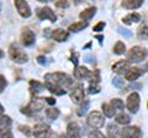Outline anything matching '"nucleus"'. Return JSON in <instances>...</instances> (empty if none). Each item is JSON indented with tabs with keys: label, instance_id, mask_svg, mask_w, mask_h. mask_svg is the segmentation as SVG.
<instances>
[{
	"label": "nucleus",
	"instance_id": "obj_1",
	"mask_svg": "<svg viewBox=\"0 0 148 138\" xmlns=\"http://www.w3.org/2000/svg\"><path fill=\"white\" fill-rule=\"evenodd\" d=\"M45 85L66 90L73 85V80L71 77L64 74V73H48L45 75Z\"/></svg>",
	"mask_w": 148,
	"mask_h": 138
},
{
	"label": "nucleus",
	"instance_id": "obj_2",
	"mask_svg": "<svg viewBox=\"0 0 148 138\" xmlns=\"http://www.w3.org/2000/svg\"><path fill=\"white\" fill-rule=\"evenodd\" d=\"M148 56V51L141 46H135L127 52V61L130 63H140L143 62Z\"/></svg>",
	"mask_w": 148,
	"mask_h": 138
},
{
	"label": "nucleus",
	"instance_id": "obj_3",
	"mask_svg": "<svg viewBox=\"0 0 148 138\" xmlns=\"http://www.w3.org/2000/svg\"><path fill=\"white\" fill-rule=\"evenodd\" d=\"M9 54H10V58L12 59L15 63H26L29 57L27 54L22 51L16 43L10 44V48H9Z\"/></svg>",
	"mask_w": 148,
	"mask_h": 138
},
{
	"label": "nucleus",
	"instance_id": "obj_4",
	"mask_svg": "<svg viewBox=\"0 0 148 138\" xmlns=\"http://www.w3.org/2000/svg\"><path fill=\"white\" fill-rule=\"evenodd\" d=\"M86 122L88 125L92 128H101L104 127L105 125V118L104 116L98 111H92L88 115V118H86Z\"/></svg>",
	"mask_w": 148,
	"mask_h": 138
},
{
	"label": "nucleus",
	"instance_id": "obj_5",
	"mask_svg": "<svg viewBox=\"0 0 148 138\" xmlns=\"http://www.w3.org/2000/svg\"><path fill=\"white\" fill-rule=\"evenodd\" d=\"M121 138H142V131L137 126L123 127L120 132Z\"/></svg>",
	"mask_w": 148,
	"mask_h": 138
},
{
	"label": "nucleus",
	"instance_id": "obj_6",
	"mask_svg": "<svg viewBox=\"0 0 148 138\" xmlns=\"http://www.w3.org/2000/svg\"><path fill=\"white\" fill-rule=\"evenodd\" d=\"M36 14L37 16H38L40 20H49L51 22H56L57 21V16H56V14L52 11V9L51 8H38L36 10Z\"/></svg>",
	"mask_w": 148,
	"mask_h": 138
},
{
	"label": "nucleus",
	"instance_id": "obj_7",
	"mask_svg": "<svg viewBox=\"0 0 148 138\" xmlns=\"http://www.w3.org/2000/svg\"><path fill=\"white\" fill-rule=\"evenodd\" d=\"M34 135L36 138H49L52 135V131L45 123H37L34 128Z\"/></svg>",
	"mask_w": 148,
	"mask_h": 138
},
{
	"label": "nucleus",
	"instance_id": "obj_8",
	"mask_svg": "<svg viewBox=\"0 0 148 138\" xmlns=\"http://www.w3.org/2000/svg\"><path fill=\"white\" fill-rule=\"evenodd\" d=\"M71 99L74 104H83L85 101V91L83 89L82 85H77L75 88L72 90Z\"/></svg>",
	"mask_w": 148,
	"mask_h": 138
},
{
	"label": "nucleus",
	"instance_id": "obj_9",
	"mask_svg": "<svg viewBox=\"0 0 148 138\" xmlns=\"http://www.w3.org/2000/svg\"><path fill=\"white\" fill-rule=\"evenodd\" d=\"M127 109L130 110V112L137 113L138 109H140V95L137 93H132L128 95L127 98Z\"/></svg>",
	"mask_w": 148,
	"mask_h": 138
},
{
	"label": "nucleus",
	"instance_id": "obj_10",
	"mask_svg": "<svg viewBox=\"0 0 148 138\" xmlns=\"http://www.w3.org/2000/svg\"><path fill=\"white\" fill-rule=\"evenodd\" d=\"M15 6L17 9L18 14L22 17H30L31 16V9L29 6V4L24 0H15Z\"/></svg>",
	"mask_w": 148,
	"mask_h": 138
},
{
	"label": "nucleus",
	"instance_id": "obj_11",
	"mask_svg": "<svg viewBox=\"0 0 148 138\" xmlns=\"http://www.w3.org/2000/svg\"><path fill=\"white\" fill-rule=\"evenodd\" d=\"M21 42L24 46H31L35 43V33L27 27L21 32Z\"/></svg>",
	"mask_w": 148,
	"mask_h": 138
},
{
	"label": "nucleus",
	"instance_id": "obj_12",
	"mask_svg": "<svg viewBox=\"0 0 148 138\" xmlns=\"http://www.w3.org/2000/svg\"><path fill=\"white\" fill-rule=\"evenodd\" d=\"M130 69H131V66H130L128 61H119L112 66V70L117 73V74H121V73L126 74V72L130 70Z\"/></svg>",
	"mask_w": 148,
	"mask_h": 138
},
{
	"label": "nucleus",
	"instance_id": "obj_13",
	"mask_svg": "<svg viewBox=\"0 0 148 138\" xmlns=\"http://www.w3.org/2000/svg\"><path fill=\"white\" fill-rule=\"evenodd\" d=\"M67 137L68 138H82L80 128L75 122H71L67 127Z\"/></svg>",
	"mask_w": 148,
	"mask_h": 138
},
{
	"label": "nucleus",
	"instance_id": "obj_14",
	"mask_svg": "<svg viewBox=\"0 0 148 138\" xmlns=\"http://www.w3.org/2000/svg\"><path fill=\"white\" fill-rule=\"evenodd\" d=\"M46 104V99H41V98H35L32 99V101L30 102V109L32 110V112H38L45 107Z\"/></svg>",
	"mask_w": 148,
	"mask_h": 138
},
{
	"label": "nucleus",
	"instance_id": "obj_15",
	"mask_svg": "<svg viewBox=\"0 0 148 138\" xmlns=\"http://www.w3.org/2000/svg\"><path fill=\"white\" fill-rule=\"evenodd\" d=\"M68 36H69L68 31H64L62 29H57L52 31V38L54 41H57V42H64L68 38Z\"/></svg>",
	"mask_w": 148,
	"mask_h": 138
},
{
	"label": "nucleus",
	"instance_id": "obj_16",
	"mask_svg": "<svg viewBox=\"0 0 148 138\" xmlns=\"http://www.w3.org/2000/svg\"><path fill=\"white\" fill-rule=\"evenodd\" d=\"M142 72L140 68H131L130 70L126 72V74H125V78H126V80H130V81H135L136 79H138L141 75H142Z\"/></svg>",
	"mask_w": 148,
	"mask_h": 138
},
{
	"label": "nucleus",
	"instance_id": "obj_17",
	"mask_svg": "<svg viewBox=\"0 0 148 138\" xmlns=\"http://www.w3.org/2000/svg\"><path fill=\"white\" fill-rule=\"evenodd\" d=\"M11 123H12V121H11L10 117L6 116V115L0 113V133L5 132V131H9Z\"/></svg>",
	"mask_w": 148,
	"mask_h": 138
},
{
	"label": "nucleus",
	"instance_id": "obj_18",
	"mask_svg": "<svg viewBox=\"0 0 148 138\" xmlns=\"http://www.w3.org/2000/svg\"><path fill=\"white\" fill-rule=\"evenodd\" d=\"M143 1L142 0H123L121 3L122 8L128 9V10H133V9H138L142 6Z\"/></svg>",
	"mask_w": 148,
	"mask_h": 138
},
{
	"label": "nucleus",
	"instance_id": "obj_19",
	"mask_svg": "<svg viewBox=\"0 0 148 138\" xmlns=\"http://www.w3.org/2000/svg\"><path fill=\"white\" fill-rule=\"evenodd\" d=\"M89 74H90V72L83 66H78L74 69V77H75L77 79H84V78L89 77Z\"/></svg>",
	"mask_w": 148,
	"mask_h": 138
},
{
	"label": "nucleus",
	"instance_id": "obj_20",
	"mask_svg": "<svg viewBox=\"0 0 148 138\" xmlns=\"http://www.w3.org/2000/svg\"><path fill=\"white\" fill-rule=\"evenodd\" d=\"M85 27H88V22L86 21H78V22H74V24L69 25L68 31H71V32H80V31L84 30Z\"/></svg>",
	"mask_w": 148,
	"mask_h": 138
},
{
	"label": "nucleus",
	"instance_id": "obj_21",
	"mask_svg": "<svg viewBox=\"0 0 148 138\" xmlns=\"http://www.w3.org/2000/svg\"><path fill=\"white\" fill-rule=\"evenodd\" d=\"M95 12H96V8H95V6H91V8L85 9L84 11H82V12L79 14V16H80V19H83L84 21L88 22V20H90L91 17L95 15Z\"/></svg>",
	"mask_w": 148,
	"mask_h": 138
},
{
	"label": "nucleus",
	"instance_id": "obj_22",
	"mask_svg": "<svg viewBox=\"0 0 148 138\" xmlns=\"http://www.w3.org/2000/svg\"><path fill=\"white\" fill-rule=\"evenodd\" d=\"M122 21H123V24H126V25H131L132 22H140L141 21V15L137 14V12H132V14H130V15L125 16L122 19Z\"/></svg>",
	"mask_w": 148,
	"mask_h": 138
},
{
	"label": "nucleus",
	"instance_id": "obj_23",
	"mask_svg": "<svg viewBox=\"0 0 148 138\" xmlns=\"http://www.w3.org/2000/svg\"><path fill=\"white\" fill-rule=\"evenodd\" d=\"M88 79H89L90 84H98V83L101 80V77H100V70L99 69H95V70H92L89 77H88Z\"/></svg>",
	"mask_w": 148,
	"mask_h": 138
},
{
	"label": "nucleus",
	"instance_id": "obj_24",
	"mask_svg": "<svg viewBox=\"0 0 148 138\" xmlns=\"http://www.w3.org/2000/svg\"><path fill=\"white\" fill-rule=\"evenodd\" d=\"M116 122L120 123V125H128L131 122V118H130L128 115H126L125 112H121L116 115Z\"/></svg>",
	"mask_w": 148,
	"mask_h": 138
},
{
	"label": "nucleus",
	"instance_id": "obj_25",
	"mask_svg": "<svg viewBox=\"0 0 148 138\" xmlns=\"http://www.w3.org/2000/svg\"><path fill=\"white\" fill-rule=\"evenodd\" d=\"M125 52H126V44L123 42H121V41L116 42V44L114 46V53L120 56V54H123Z\"/></svg>",
	"mask_w": 148,
	"mask_h": 138
},
{
	"label": "nucleus",
	"instance_id": "obj_26",
	"mask_svg": "<svg viewBox=\"0 0 148 138\" xmlns=\"http://www.w3.org/2000/svg\"><path fill=\"white\" fill-rule=\"evenodd\" d=\"M101 107H103V112H104V115L106 117H112L115 115V110L110 104H103Z\"/></svg>",
	"mask_w": 148,
	"mask_h": 138
},
{
	"label": "nucleus",
	"instance_id": "obj_27",
	"mask_svg": "<svg viewBox=\"0 0 148 138\" xmlns=\"http://www.w3.org/2000/svg\"><path fill=\"white\" fill-rule=\"evenodd\" d=\"M46 116L51 120H56L59 116V110L58 109H47L46 110Z\"/></svg>",
	"mask_w": 148,
	"mask_h": 138
},
{
	"label": "nucleus",
	"instance_id": "obj_28",
	"mask_svg": "<svg viewBox=\"0 0 148 138\" xmlns=\"http://www.w3.org/2000/svg\"><path fill=\"white\" fill-rule=\"evenodd\" d=\"M110 105L114 107V110H123L125 105H123V101L120 100V99H112L111 100Z\"/></svg>",
	"mask_w": 148,
	"mask_h": 138
},
{
	"label": "nucleus",
	"instance_id": "obj_29",
	"mask_svg": "<svg viewBox=\"0 0 148 138\" xmlns=\"http://www.w3.org/2000/svg\"><path fill=\"white\" fill-rule=\"evenodd\" d=\"M30 85H31V88H32V91H36V93H38V91H42L43 88H45L43 84H41V83L36 81V80H30Z\"/></svg>",
	"mask_w": 148,
	"mask_h": 138
},
{
	"label": "nucleus",
	"instance_id": "obj_30",
	"mask_svg": "<svg viewBox=\"0 0 148 138\" xmlns=\"http://www.w3.org/2000/svg\"><path fill=\"white\" fill-rule=\"evenodd\" d=\"M89 105H90V101H89V100H85L84 102H83L82 106H80L79 109H78L77 113L79 115V116H84V113L88 111V109H89Z\"/></svg>",
	"mask_w": 148,
	"mask_h": 138
},
{
	"label": "nucleus",
	"instance_id": "obj_31",
	"mask_svg": "<svg viewBox=\"0 0 148 138\" xmlns=\"http://www.w3.org/2000/svg\"><path fill=\"white\" fill-rule=\"evenodd\" d=\"M119 133V128L116 125H114V123H110V125L108 126V135L109 136H116Z\"/></svg>",
	"mask_w": 148,
	"mask_h": 138
},
{
	"label": "nucleus",
	"instance_id": "obj_32",
	"mask_svg": "<svg viewBox=\"0 0 148 138\" xmlns=\"http://www.w3.org/2000/svg\"><path fill=\"white\" fill-rule=\"evenodd\" d=\"M112 84L115 86H117V88H122V86L125 85V80H123V78H121V77H116V78H114L112 79Z\"/></svg>",
	"mask_w": 148,
	"mask_h": 138
},
{
	"label": "nucleus",
	"instance_id": "obj_33",
	"mask_svg": "<svg viewBox=\"0 0 148 138\" xmlns=\"http://www.w3.org/2000/svg\"><path fill=\"white\" fill-rule=\"evenodd\" d=\"M100 90H101V88L98 84H90L89 89H88V93L89 94H98V93H100Z\"/></svg>",
	"mask_w": 148,
	"mask_h": 138
},
{
	"label": "nucleus",
	"instance_id": "obj_34",
	"mask_svg": "<svg viewBox=\"0 0 148 138\" xmlns=\"http://www.w3.org/2000/svg\"><path fill=\"white\" fill-rule=\"evenodd\" d=\"M18 130H20L22 133H24V135H26L27 137H30L31 136V128L29 127V126H24V125H20L18 126Z\"/></svg>",
	"mask_w": 148,
	"mask_h": 138
},
{
	"label": "nucleus",
	"instance_id": "obj_35",
	"mask_svg": "<svg viewBox=\"0 0 148 138\" xmlns=\"http://www.w3.org/2000/svg\"><path fill=\"white\" fill-rule=\"evenodd\" d=\"M117 31L120 35H123L125 37H131L132 36V32L130 30H126V29H122V27H117Z\"/></svg>",
	"mask_w": 148,
	"mask_h": 138
},
{
	"label": "nucleus",
	"instance_id": "obj_36",
	"mask_svg": "<svg viewBox=\"0 0 148 138\" xmlns=\"http://www.w3.org/2000/svg\"><path fill=\"white\" fill-rule=\"evenodd\" d=\"M89 138H105V136L100 131H92L89 133Z\"/></svg>",
	"mask_w": 148,
	"mask_h": 138
},
{
	"label": "nucleus",
	"instance_id": "obj_37",
	"mask_svg": "<svg viewBox=\"0 0 148 138\" xmlns=\"http://www.w3.org/2000/svg\"><path fill=\"white\" fill-rule=\"evenodd\" d=\"M6 85H8V81L5 79V77L0 75V93H3L4 89L6 88Z\"/></svg>",
	"mask_w": 148,
	"mask_h": 138
},
{
	"label": "nucleus",
	"instance_id": "obj_38",
	"mask_svg": "<svg viewBox=\"0 0 148 138\" xmlns=\"http://www.w3.org/2000/svg\"><path fill=\"white\" fill-rule=\"evenodd\" d=\"M105 26H106V24H105V22H104V21H101V22H99V24H96V25L94 26V29H92V31H95V32L103 31Z\"/></svg>",
	"mask_w": 148,
	"mask_h": 138
},
{
	"label": "nucleus",
	"instance_id": "obj_39",
	"mask_svg": "<svg viewBox=\"0 0 148 138\" xmlns=\"http://www.w3.org/2000/svg\"><path fill=\"white\" fill-rule=\"evenodd\" d=\"M0 138H14V136L10 131H5V132L0 133Z\"/></svg>",
	"mask_w": 148,
	"mask_h": 138
},
{
	"label": "nucleus",
	"instance_id": "obj_40",
	"mask_svg": "<svg viewBox=\"0 0 148 138\" xmlns=\"http://www.w3.org/2000/svg\"><path fill=\"white\" fill-rule=\"evenodd\" d=\"M21 112H22V113H25V115H27V116H31V115L34 113V112H32V110L30 109V106L22 107V109H21Z\"/></svg>",
	"mask_w": 148,
	"mask_h": 138
},
{
	"label": "nucleus",
	"instance_id": "obj_41",
	"mask_svg": "<svg viewBox=\"0 0 148 138\" xmlns=\"http://www.w3.org/2000/svg\"><path fill=\"white\" fill-rule=\"evenodd\" d=\"M56 5H57L58 8H68L69 6V3L68 1H62V0H61V1L56 3Z\"/></svg>",
	"mask_w": 148,
	"mask_h": 138
},
{
	"label": "nucleus",
	"instance_id": "obj_42",
	"mask_svg": "<svg viewBox=\"0 0 148 138\" xmlns=\"http://www.w3.org/2000/svg\"><path fill=\"white\" fill-rule=\"evenodd\" d=\"M142 85L138 84V83H133V84H130L128 85V89H141Z\"/></svg>",
	"mask_w": 148,
	"mask_h": 138
},
{
	"label": "nucleus",
	"instance_id": "obj_43",
	"mask_svg": "<svg viewBox=\"0 0 148 138\" xmlns=\"http://www.w3.org/2000/svg\"><path fill=\"white\" fill-rule=\"evenodd\" d=\"M84 59H85L86 63H95V58L92 57V56H85Z\"/></svg>",
	"mask_w": 148,
	"mask_h": 138
},
{
	"label": "nucleus",
	"instance_id": "obj_44",
	"mask_svg": "<svg viewBox=\"0 0 148 138\" xmlns=\"http://www.w3.org/2000/svg\"><path fill=\"white\" fill-rule=\"evenodd\" d=\"M37 62H38L40 64H46V58L43 56H38L37 57Z\"/></svg>",
	"mask_w": 148,
	"mask_h": 138
},
{
	"label": "nucleus",
	"instance_id": "obj_45",
	"mask_svg": "<svg viewBox=\"0 0 148 138\" xmlns=\"http://www.w3.org/2000/svg\"><path fill=\"white\" fill-rule=\"evenodd\" d=\"M46 102L48 105H54L56 104V100L53 98H46Z\"/></svg>",
	"mask_w": 148,
	"mask_h": 138
},
{
	"label": "nucleus",
	"instance_id": "obj_46",
	"mask_svg": "<svg viewBox=\"0 0 148 138\" xmlns=\"http://www.w3.org/2000/svg\"><path fill=\"white\" fill-rule=\"evenodd\" d=\"M71 61L77 66V64H78V56H77V54H75V56H72L71 57Z\"/></svg>",
	"mask_w": 148,
	"mask_h": 138
},
{
	"label": "nucleus",
	"instance_id": "obj_47",
	"mask_svg": "<svg viewBox=\"0 0 148 138\" xmlns=\"http://www.w3.org/2000/svg\"><path fill=\"white\" fill-rule=\"evenodd\" d=\"M95 38H96V40H99V42H100V44H101V43H103V40H104V36L98 35V36H95Z\"/></svg>",
	"mask_w": 148,
	"mask_h": 138
},
{
	"label": "nucleus",
	"instance_id": "obj_48",
	"mask_svg": "<svg viewBox=\"0 0 148 138\" xmlns=\"http://www.w3.org/2000/svg\"><path fill=\"white\" fill-rule=\"evenodd\" d=\"M3 57H4V52H3L1 49H0V58H3Z\"/></svg>",
	"mask_w": 148,
	"mask_h": 138
},
{
	"label": "nucleus",
	"instance_id": "obj_49",
	"mask_svg": "<svg viewBox=\"0 0 148 138\" xmlns=\"http://www.w3.org/2000/svg\"><path fill=\"white\" fill-rule=\"evenodd\" d=\"M145 72H148V63H147L146 66H145Z\"/></svg>",
	"mask_w": 148,
	"mask_h": 138
},
{
	"label": "nucleus",
	"instance_id": "obj_50",
	"mask_svg": "<svg viewBox=\"0 0 148 138\" xmlns=\"http://www.w3.org/2000/svg\"><path fill=\"white\" fill-rule=\"evenodd\" d=\"M4 111V107L1 106V104H0V112H3Z\"/></svg>",
	"mask_w": 148,
	"mask_h": 138
},
{
	"label": "nucleus",
	"instance_id": "obj_51",
	"mask_svg": "<svg viewBox=\"0 0 148 138\" xmlns=\"http://www.w3.org/2000/svg\"><path fill=\"white\" fill-rule=\"evenodd\" d=\"M109 138H116V137H114V136H109Z\"/></svg>",
	"mask_w": 148,
	"mask_h": 138
},
{
	"label": "nucleus",
	"instance_id": "obj_52",
	"mask_svg": "<svg viewBox=\"0 0 148 138\" xmlns=\"http://www.w3.org/2000/svg\"><path fill=\"white\" fill-rule=\"evenodd\" d=\"M147 36H148V31H147Z\"/></svg>",
	"mask_w": 148,
	"mask_h": 138
}]
</instances>
